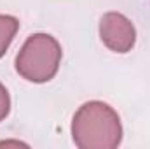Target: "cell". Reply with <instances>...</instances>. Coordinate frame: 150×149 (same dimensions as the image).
I'll list each match as a JSON object with an SVG mask.
<instances>
[{
    "label": "cell",
    "mask_w": 150,
    "mask_h": 149,
    "mask_svg": "<svg viewBox=\"0 0 150 149\" xmlns=\"http://www.w3.org/2000/svg\"><path fill=\"white\" fill-rule=\"evenodd\" d=\"M100 39L113 53L126 54L136 44V28L133 21L122 12L110 11L100 19Z\"/></svg>",
    "instance_id": "3957f363"
},
{
    "label": "cell",
    "mask_w": 150,
    "mask_h": 149,
    "mask_svg": "<svg viewBox=\"0 0 150 149\" xmlns=\"http://www.w3.org/2000/svg\"><path fill=\"white\" fill-rule=\"evenodd\" d=\"M18 30H19L18 18H14L11 14H0V58L7 53Z\"/></svg>",
    "instance_id": "277c9868"
},
{
    "label": "cell",
    "mask_w": 150,
    "mask_h": 149,
    "mask_svg": "<svg viewBox=\"0 0 150 149\" xmlns=\"http://www.w3.org/2000/svg\"><path fill=\"white\" fill-rule=\"evenodd\" d=\"M9 112H11V95L7 88L0 82V123L9 116Z\"/></svg>",
    "instance_id": "5b68a950"
},
{
    "label": "cell",
    "mask_w": 150,
    "mask_h": 149,
    "mask_svg": "<svg viewBox=\"0 0 150 149\" xmlns=\"http://www.w3.org/2000/svg\"><path fill=\"white\" fill-rule=\"evenodd\" d=\"M63 58L61 44L49 34H33L16 54V72L28 82L44 84L54 79Z\"/></svg>",
    "instance_id": "7a4b0ae2"
},
{
    "label": "cell",
    "mask_w": 150,
    "mask_h": 149,
    "mask_svg": "<svg viewBox=\"0 0 150 149\" xmlns=\"http://www.w3.org/2000/svg\"><path fill=\"white\" fill-rule=\"evenodd\" d=\"M70 132L79 149H115L124 135L117 111L101 100L82 104L74 114Z\"/></svg>",
    "instance_id": "6da1fadb"
}]
</instances>
